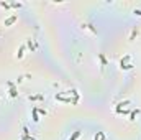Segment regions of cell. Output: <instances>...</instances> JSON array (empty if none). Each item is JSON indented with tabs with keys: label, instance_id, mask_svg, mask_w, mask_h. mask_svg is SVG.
Returning <instances> with one entry per match:
<instances>
[{
	"label": "cell",
	"instance_id": "1",
	"mask_svg": "<svg viewBox=\"0 0 141 140\" xmlns=\"http://www.w3.org/2000/svg\"><path fill=\"white\" fill-rule=\"evenodd\" d=\"M56 99H58V101H63V102H66V104H77L79 97H74V99H71V97H63L61 94H56Z\"/></svg>",
	"mask_w": 141,
	"mask_h": 140
},
{
	"label": "cell",
	"instance_id": "2",
	"mask_svg": "<svg viewBox=\"0 0 141 140\" xmlns=\"http://www.w3.org/2000/svg\"><path fill=\"white\" fill-rule=\"evenodd\" d=\"M16 20H18V15H16V13H13L12 17H8L7 20H5V27H10V25H13V23H15Z\"/></svg>",
	"mask_w": 141,
	"mask_h": 140
},
{
	"label": "cell",
	"instance_id": "3",
	"mask_svg": "<svg viewBox=\"0 0 141 140\" xmlns=\"http://www.w3.org/2000/svg\"><path fill=\"white\" fill-rule=\"evenodd\" d=\"M128 61H130V54H125V58H123V59H121V61H120V68L123 69L125 66H128V64H130Z\"/></svg>",
	"mask_w": 141,
	"mask_h": 140
},
{
	"label": "cell",
	"instance_id": "4",
	"mask_svg": "<svg viewBox=\"0 0 141 140\" xmlns=\"http://www.w3.org/2000/svg\"><path fill=\"white\" fill-rule=\"evenodd\" d=\"M8 86H10V96L12 97H16V87H15V84L13 82H8Z\"/></svg>",
	"mask_w": 141,
	"mask_h": 140
},
{
	"label": "cell",
	"instance_id": "5",
	"mask_svg": "<svg viewBox=\"0 0 141 140\" xmlns=\"http://www.w3.org/2000/svg\"><path fill=\"white\" fill-rule=\"evenodd\" d=\"M28 99H30V101H43V99H44V96H41V94H36V96H28Z\"/></svg>",
	"mask_w": 141,
	"mask_h": 140
},
{
	"label": "cell",
	"instance_id": "6",
	"mask_svg": "<svg viewBox=\"0 0 141 140\" xmlns=\"http://www.w3.org/2000/svg\"><path fill=\"white\" fill-rule=\"evenodd\" d=\"M94 140H105V133H103V132H97Z\"/></svg>",
	"mask_w": 141,
	"mask_h": 140
},
{
	"label": "cell",
	"instance_id": "7",
	"mask_svg": "<svg viewBox=\"0 0 141 140\" xmlns=\"http://www.w3.org/2000/svg\"><path fill=\"white\" fill-rule=\"evenodd\" d=\"M79 137H81V130H76L74 133H72V135L69 137V140H77Z\"/></svg>",
	"mask_w": 141,
	"mask_h": 140
},
{
	"label": "cell",
	"instance_id": "8",
	"mask_svg": "<svg viewBox=\"0 0 141 140\" xmlns=\"http://www.w3.org/2000/svg\"><path fill=\"white\" fill-rule=\"evenodd\" d=\"M33 120L35 122H38L40 117H38V107H33Z\"/></svg>",
	"mask_w": 141,
	"mask_h": 140
},
{
	"label": "cell",
	"instance_id": "9",
	"mask_svg": "<svg viewBox=\"0 0 141 140\" xmlns=\"http://www.w3.org/2000/svg\"><path fill=\"white\" fill-rule=\"evenodd\" d=\"M23 51H25V45H21V46H20V50H18V54H16L18 59H21V58H23Z\"/></svg>",
	"mask_w": 141,
	"mask_h": 140
},
{
	"label": "cell",
	"instance_id": "10",
	"mask_svg": "<svg viewBox=\"0 0 141 140\" xmlns=\"http://www.w3.org/2000/svg\"><path fill=\"white\" fill-rule=\"evenodd\" d=\"M138 114H139V109H136V111H133V112L130 114V120H134V117H136Z\"/></svg>",
	"mask_w": 141,
	"mask_h": 140
},
{
	"label": "cell",
	"instance_id": "11",
	"mask_svg": "<svg viewBox=\"0 0 141 140\" xmlns=\"http://www.w3.org/2000/svg\"><path fill=\"white\" fill-rule=\"evenodd\" d=\"M26 46H28V48H30V50H31V51L35 50V43H33L31 40H28V41H26Z\"/></svg>",
	"mask_w": 141,
	"mask_h": 140
},
{
	"label": "cell",
	"instance_id": "12",
	"mask_svg": "<svg viewBox=\"0 0 141 140\" xmlns=\"http://www.w3.org/2000/svg\"><path fill=\"white\" fill-rule=\"evenodd\" d=\"M21 140H36L35 137H30V135H21Z\"/></svg>",
	"mask_w": 141,
	"mask_h": 140
},
{
	"label": "cell",
	"instance_id": "13",
	"mask_svg": "<svg viewBox=\"0 0 141 140\" xmlns=\"http://www.w3.org/2000/svg\"><path fill=\"white\" fill-rule=\"evenodd\" d=\"M12 5V7H13V8H20L21 7V3H16V2H13V3H10Z\"/></svg>",
	"mask_w": 141,
	"mask_h": 140
},
{
	"label": "cell",
	"instance_id": "14",
	"mask_svg": "<svg viewBox=\"0 0 141 140\" xmlns=\"http://www.w3.org/2000/svg\"><path fill=\"white\" fill-rule=\"evenodd\" d=\"M138 35V30H133V33H131V36H130V40H134V36Z\"/></svg>",
	"mask_w": 141,
	"mask_h": 140
},
{
	"label": "cell",
	"instance_id": "15",
	"mask_svg": "<svg viewBox=\"0 0 141 140\" xmlns=\"http://www.w3.org/2000/svg\"><path fill=\"white\" fill-rule=\"evenodd\" d=\"M100 59H102V64L105 66V64H107V59H105V56H103V54H100Z\"/></svg>",
	"mask_w": 141,
	"mask_h": 140
},
{
	"label": "cell",
	"instance_id": "16",
	"mask_svg": "<svg viewBox=\"0 0 141 140\" xmlns=\"http://www.w3.org/2000/svg\"><path fill=\"white\" fill-rule=\"evenodd\" d=\"M134 15H138V17H141V10H138V8H134V12H133Z\"/></svg>",
	"mask_w": 141,
	"mask_h": 140
},
{
	"label": "cell",
	"instance_id": "17",
	"mask_svg": "<svg viewBox=\"0 0 141 140\" xmlns=\"http://www.w3.org/2000/svg\"><path fill=\"white\" fill-rule=\"evenodd\" d=\"M38 114H41V115H46V111H43V109H38Z\"/></svg>",
	"mask_w": 141,
	"mask_h": 140
}]
</instances>
